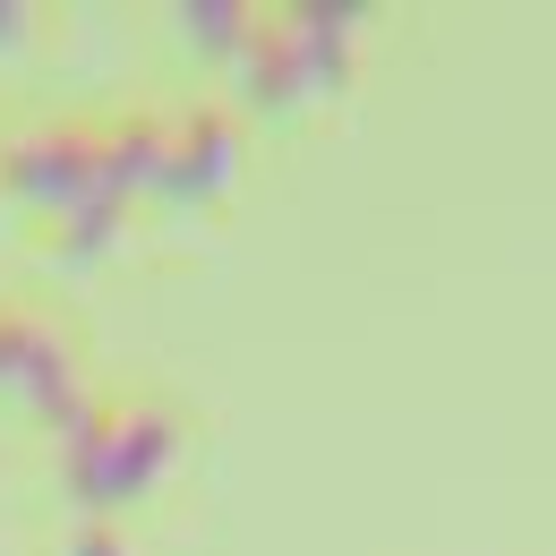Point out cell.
<instances>
[{
	"label": "cell",
	"mask_w": 556,
	"mask_h": 556,
	"mask_svg": "<svg viewBox=\"0 0 556 556\" xmlns=\"http://www.w3.org/2000/svg\"><path fill=\"white\" fill-rule=\"evenodd\" d=\"M180 26H189L206 52H231V61H240V52H249V35H257V26H249V9H180Z\"/></svg>",
	"instance_id": "obj_4"
},
{
	"label": "cell",
	"mask_w": 556,
	"mask_h": 556,
	"mask_svg": "<svg viewBox=\"0 0 556 556\" xmlns=\"http://www.w3.org/2000/svg\"><path fill=\"white\" fill-rule=\"evenodd\" d=\"M70 556H129V548H121V540H112V531H86V540H77Z\"/></svg>",
	"instance_id": "obj_5"
},
{
	"label": "cell",
	"mask_w": 556,
	"mask_h": 556,
	"mask_svg": "<svg viewBox=\"0 0 556 556\" xmlns=\"http://www.w3.org/2000/svg\"><path fill=\"white\" fill-rule=\"evenodd\" d=\"M231 172H240L231 121H189V138L163 146V180H154V189H172V198H214Z\"/></svg>",
	"instance_id": "obj_3"
},
{
	"label": "cell",
	"mask_w": 556,
	"mask_h": 556,
	"mask_svg": "<svg viewBox=\"0 0 556 556\" xmlns=\"http://www.w3.org/2000/svg\"><path fill=\"white\" fill-rule=\"evenodd\" d=\"M9 180L35 198V206H94V146L77 138V129H52V138H35V146H17L9 154Z\"/></svg>",
	"instance_id": "obj_2"
},
{
	"label": "cell",
	"mask_w": 556,
	"mask_h": 556,
	"mask_svg": "<svg viewBox=\"0 0 556 556\" xmlns=\"http://www.w3.org/2000/svg\"><path fill=\"white\" fill-rule=\"evenodd\" d=\"M26 35V9H0V43H17Z\"/></svg>",
	"instance_id": "obj_6"
},
{
	"label": "cell",
	"mask_w": 556,
	"mask_h": 556,
	"mask_svg": "<svg viewBox=\"0 0 556 556\" xmlns=\"http://www.w3.org/2000/svg\"><path fill=\"white\" fill-rule=\"evenodd\" d=\"M172 454H180V437H172V419H154V412L77 419L70 428V488L94 514H112V505H129V496H146L163 480Z\"/></svg>",
	"instance_id": "obj_1"
}]
</instances>
